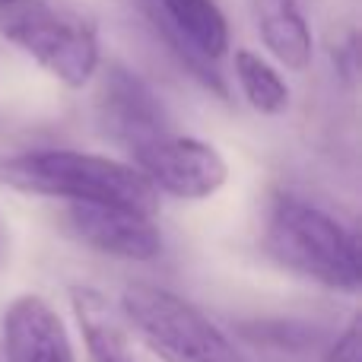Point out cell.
Masks as SVG:
<instances>
[{"label":"cell","instance_id":"1","mask_svg":"<svg viewBox=\"0 0 362 362\" xmlns=\"http://www.w3.org/2000/svg\"><path fill=\"white\" fill-rule=\"evenodd\" d=\"M0 185L67 204H108L156 216L159 194L131 163L80 150H29L0 156Z\"/></svg>","mask_w":362,"mask_h":362},{"label":"cell","instance_id":"2","mask_svg":"<svg viewBox=\"0 0 362 362\" xmlns=\"http://www.w3.org/2000/svg\"><path fill=\"white\" fill-rule=\"evenodd\" d=\"M264 248L286 270L334 293H356L362 286L356 232L299 194H276L270 200Z\"/></svg>","mask_w":362,"mask_h":362},{"label":"cell","instance_id":"3","mask_svg":"<svg viewBox=\"0 0 362 362\" xmlns=\"http://www.w3.org/2000/svg\"><path fill=\"white\" fill-rule=\"evenodd\" d=\"M121 315L163 362H251L210 315L172 289L131 283L121 293Z\"/></svg>","mask_w":362,"mask_h":362},{"label":"cell","instance_id":"4","mask_svg":"<svg viewBox=\"0 0 362 362\" xmlns=\"http://www.w3.org/2000/svg\"><path fill=\"white\" fill-rule=\"evenodd\" d=\"M0 32L67 89H83L102 64L99 35L80 13L48 0H16L0 6Z\"/></svg>","mask_w":362,"mask_h":362},{"label":"cell","instance_id":"5","mask_svg":"<svg viewBox=\"0 0 362 362\" xmlns=\"http://www.w3.org/2000/svg\"><path fill=\"white\" fill-rule=\"evenodd\" d=\"M134 169L140 172L156 194H169L178 200H206L229 181V165L213 144L197 137H165L131 153Z\"/></svg>","mask_w":362,"mask_h":362},{"label":"cell","instance_id":"6","mask_svg":"<svg viewBox=\"0 0 362 362\" xmlns=\"http://www.w3.org/2000/svg\"><path fill=\"white\" fill-rule=\"evenodd\" d=\"M95 121L108 140L127 146L131 153L172 134V118L163 99L153 93L150 83L121 64H108L102 74Z\"/></svg>","mask_w":362,"mask_h":362},{"label":"cell","instance_id":"7","mask_svg":"<svg viewBox=\"0 0 362 362\" xmlns=\"http://www.w3.org/2000/svg\"><path fill=\"white\" fill-rule=\"evenodd\" d=\"M70 235L86 248L118 261H156L163 255V232L156 219L127 206L108 204H67L64 213Z\"/></svg>","mask_w":362,"mask_h":362},{"label":"cell","instance_id":"8","mask_svg":"<svg viewBox=\"0 0 362 362\" xmlns=\"http://www.w3.org/2000/svg\"><path fill=\"white\" fill-rule=\"evenodd\" d=\"M4 362H76L64 318L35 293H23L0 321Z\"/></svg>","mask_w":362,"mask_h":362},{"label":"cell","instance_id":"9","mask_svg":"<svg viewBox=\"0 0 362 362\" xmlns=\"http://www.w3.org/2000/svg\"><path fill=\"white\" fill-rule=\"evenodd\" d=\"M70 308L83 334L89 362H137L118 315L95 286H70Z\"/></svg>","mask_w":362,"mask_h":362},{"label":"cell","instance_id":"10","mask_svg":"<svg viewBox=\"0 0 362 362\" xmlns=\"http://www.w3.org/2000/svg\"><path fill=\"white\" fill-rule=\"evenodd\" d=\"M261 42L283 67L305 70L315 54V38L296 0H257Z\"/></svg>","mask_w":362,"mask_h":362},{"label":"cell","instance_id":"11","mask_svg":"<svg viewBox=\"0 0 362 362\" xmlns=\"http://www.w3.org/2000/svg\"><path fill=\"white\" fill-rule=\"evenodd\" d=\"M235 80L248 105L261 115H280L289 108V86L274 64H267L261 54L242 48L235 51Z\"/></svg>","mask_w":362,"mask_h":362},{"label":"cell","instance_id":"12","mask_svg":"<svg viewBox=\"0 0 362 362\" xmlns=\"http://www.w3.org/2000/svg\"><path fill=\"white\" fill-rule=\"evenodd\" d=\"M325 362H362V350H359V325L350 321L337 337L331 340L327 346V356Z\"/></svg>","mask_w":362,"mask_h":362},{"label":"cell","instance_id":"13","mask_svg":"<svg viewBox=\"0 0 362 362\" xmlns=\"http://www.w3.org/2000/svg\"><path fill=\"white\" fill-rule=\"evenodd\" d=\"M6 257H10V232H6L4 219H0V267H4Z\"/></svg>","mask_w":362,"mask_h":362},{"label":"cell","instance_id":"14","mask_svg":"<svg viewBox=\"0 0 362 362\" xmlns=\"http://www.w3.org/2000/svg\"><path fill=\"white\" fill-rule=\"evenodd\" d=\"M10 4H16V0H0V6H10Z\"/></svg>","mask_w":362,"mask_h":362},{"label":"cell","instance_id":"15","mask_svg":"<svg viewBox=\"0 0 362 362\" xmlns=\"http://www.w3.org/2000/svg\"><path fill=\"white\" fill-rule=\"evenodd\" d=\"M0 362H4V356H0Z\"/></svg>","mask_w":362,"mask_h":362}]
</instances>
